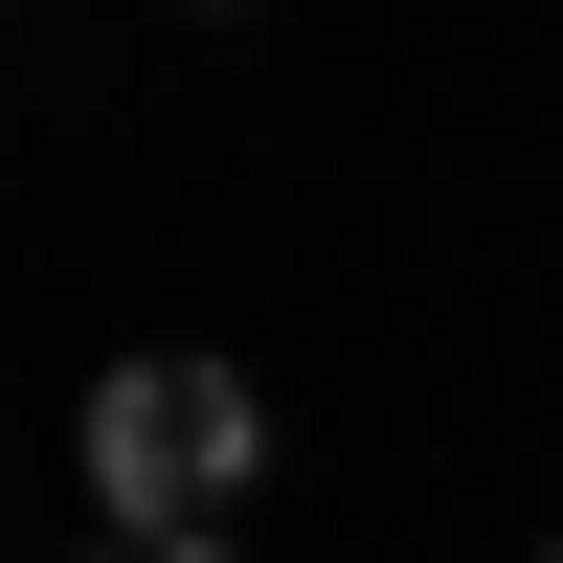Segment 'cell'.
<instances>
[{
	"label": "cell",
	"mask_w": 563,
	"mask_h": 563,
	"mask_svg": "<svg viewBox=\"0 0 563 563\" xmlns=\"http://www.w3.org/2000/svg\"><path fill=\"white\" fill-rule=\"evenodd\" d=\"M541 563H563V541H541Z\"/></svg>",
	"instance_id": "obj_3"
},
{
	"label": "cell",
	"mask_w": 563,
	"mask_h": 563,
	"mask_svg": "<svg viewBox=\"0 0 563 563\" xmlns=\"http://www.w3.org/2000/svg\"><path fill=\"white\" fill-rule=\"evenodd\" d=\"M113 563H225V519H180V541H113Z\"/></svg>",
	"instance_id": "obj_2"
},
{
	"label": "cell",
	"mask_w": 563,
	"mask_h": 563,
	"mask_svg": "<svg viewBox=\"0 0 563 563\" xmlns=\"http://www.w3.org/2000/svg\"><path fill=\"white\" fill-rule=\"evenodd\" d=\"M249 451H271V406L225 384V361H113V384H90V496H113V541L225 519V496H249Z\"/></svg>",
	"instance_id": "obj_1"
}]
</instances>
